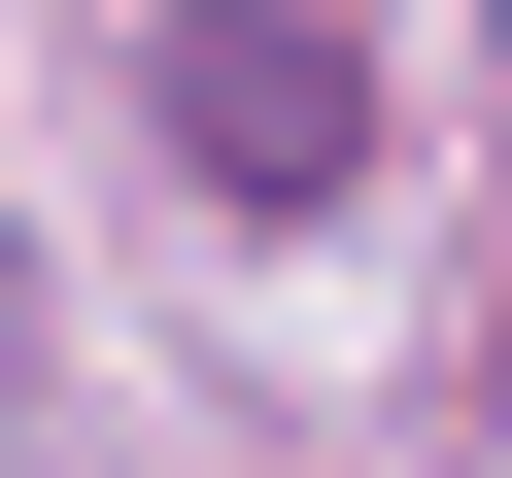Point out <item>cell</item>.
<instances>
[{"label":"cell","mask_w":512,"mask_h":478,"mask_svg":"<svg viewBox=\"0 0 512 478\" xmlns=\"http://www.w3.org/2000/svg\"><path fill=\"white\" fill-rule=\"evenodd\" d=\"M137 103H171V171H205V205H342V171H376V35H308V0H205Z\"/></svg>","instance_id":"1"}]
</instances>
